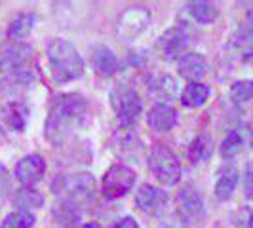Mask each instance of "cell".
<instances>
[{"mask_svg": "<svg viewBox=\"0 0 253 228\" xmlns=\"http://www.w3.org/2000/svg\"><path fill=\"white\" fill-rule=\"evenodd\" d=\"M88 113V101L82 93L69 91L57 95L50 107V113L46 118L44 135L50 145L59 147L82 126Z\"/></svg>", "mask_w": 253, "mask_h": 228, "instance_id": "6da1fadb", "label": "cell"}, {"mask_svg": "<svg viewBox=\"0 0 253 228\" xmlns=\"http://www.w3.org/2000/svg\"><path fill=\"white\" fill-rule=\"evenodd\" d=\"M48 63L55 84H67L84 75V59L80 51L65 38H51L48 42Z\"/></svg>", "mask_w": 253, "mask_h": 228, "instance_id": "7a4b0ae2", "label": "cell"}, {"mask_svg": "<svg viewBox=\"0 0 253 228\" xmlns=\"http://www.w3.org/2000/svg\"><path fill=\"white\" fill-rule=\"evenodd\" d=\"M149 169L164 187H173L181 179V164L175 152L162 143H156L149 154Z\"/></svg>", "mask_w": 253, "mask_h": 228, "instance_id": "3957f363", "label": "cell"}, {"mask_svg": "<svg viewBox=\"0 0 253 228\" xmlns=\"http://www.w3.org/2000/svg\"><path fill=\"white\" fill-rule=\"evenodd\" d=\"M111 105L120 124L127 127H131L139 120L141 111H143L139 93L127 84H116L111 89Z\"/></svg>", "mask_w": 253, "mask_h": 228, "instance_id": "277c9868", "label": "cell"}, {"mask_svg": "<svg viewBox=\"0 0 253 228\" xmlns=\"http://www.w3.org/2000/svg\"><path fill=\"white\" fill-rule=\"evenodd\" d=\"M95 190V181L89 173H65L57 175L51 183V192L61 202H73L88 198Z\"/></svg>", "mask_w": 253, "mask_h": 228, "instance_id": "5b68a950", "label": "cell"}, {"mask_svg": "<svg viewBox=\"0 0 253 228\" xmlns=\"http://www.w3.org/2000/svg\"><path fill=\"white\" fill-rule=\"evenodd\" d=\"M33 50L25 42H6L0 44V73L4 75H19L31 73Z\"/></svg>", "mask_w": 253, "mask_h": 228, "instance_id": "8992f818", "label": "cell"}, {"mask_svg": "<svg viewBox=\"0 0 253 228\" xmlns=\"http://www.w3.org/2000/svg\"><path fill=\"white\" fill-rule=\"evenodd\" d=\"M135 179H137V175L129 165L113 164L103 175V196L109 200H118V198L126 196L127 192L133 189Z\"/></svg>", "mask_w": 253, "mask_h": 228, "instance_id": "52a82bcc", "label": "cell"}, {"mask_svg": "<svg viewBox=\"0 0 253 228\" xmlns=\"http://www.w3.org/2000/svg\"><path fill=\"white\" fill-rule=\"evenodd\" d=\"M175 209L183 225H194L204 217V198L192 183H185L177 192Z\"/></svg>", "mask_w": 253, "mask_h": 228, "instance_id": "ba28073f", "label": "cell"}, {"mask_svg": "<svg viewBox=\"0 0 253 228\" xmlns=\"http://www.w3.org/2000/svg\"><path fill=\"white\" fill-rule=\"evenodd\" d=\"M152 13L147 6H129L126 8L116 25L118 37L124 40H135L147 31V27L151 23Z\"/></svg>", "mask_w": 253, "mask_h": 228, "instance_id": "9c48e42d", "label": "cell"}, {"mask_svg": "<svg viewBox=\"0 0 253 228\" xmlns=\"http://www.w3.org/2000/svg\"><path fill=\"white\" fill-rule=\"evenodd\" d=\"M187 46H189V35L183 27H171L164 31L156 42L158 53L166 61H175V59L179 61L185 55Z\"/></svg>", "mask_w": 253, "mask_h": 228, "instance_id": "30bf717a", "label": "cell"}, {"mask_svg": "<svg viewBox=\"0 0 253 228\" xmlns=\"http://www.w3.org/2000/svg\"><path fill=\"white\" fill-rule=\"evenodd\" d=\"M111 151L122 160H135L143 154V141L131 127L122 126L111 137Z\"/></svg>", "mask_w": 253, "mask_h": 228, "instance_id": "8fae6325", "label": "cell"}, {"mask_svg": "<svg viewBox=\"0 0 253 228\" xmlns=\"http://www.w3.org/2000/svg\"><path fill=\"white\" fill-rule=\"evenodd\" d=\"M44 173H46V162L40 154H29V156H23L15 169H13V175L15 179L23 185V187H35L38 185L42 179H44Z\"/></svg>", "mask_w": 253, "mask_h": 228, "instance_id": "7c38bea8", "label": "cell"}, {"mask_svg": "<svg viewBox=\"0 0 253 228\" xmlns=\"http://www.w3.org/2000/svg\"><path fill=\"white\" fill-rule=\"evenodd\" d=\"M166 200H168V196H166L164 190L154 187V185H149V183L141 185L139 190L135 192V205H137V209L143 211V213H149V215L158 213L164 207Z\"/></svg>", "mask_w": 253, "mask_h": 228, "instance_id": "4fadbf2b", "label": "cell"}, {"mask_svg": "<svg viewBox=\"0 0 253 228\" xmlns=\"http://www.w3.org/2000/svg\"><path fill=\"white\" fill-rule=\"evenodd\" d=\"M177 71L179 75L189 82H202V78L210 71V65L202 53L190 51V53H185L177 61Z\"/></svg>", "mask_w": 253, "mask_h": 228, "instance_id": "5bb4252c", "label": "cell"}, {"mask_svg": "<svg viewBox=\"0 0 253 228\" xmlns=\"http://www.w3.org/2000/svg\"><path fill=\"white\" fill-rule=\"evenodd\" d=\"M29 120V109L23 103H6L0 109V126L4 127L6 131H15L21 133L27 126Z\"/></svg>", "mask_w": 253, "mask_h": 228, "instance_id": "9a60e30c", "label": "cell"}, {"mask_svg": "<svg viewBox=\"0 0 253 228\" xmlns=\"http://www.w3.org/2000/svg\"><path fill=\"white\" fill-rule=\"evenodd\" d=\"M89 59H91L93 71L99 76H103V78L116 75V71H118V59H116L114 51L109 46H105V44H95L91 48Z\"/></svg>", "mask_w": 253, "mask_h": 228, "instance_id": "2e32d148", "label": "cell"}, {"mask_svg": "<svg viewBox=\"0 0 253 228\" xmlns=\"http://www.w3.org/2000/svg\"><path fill=\"white\" fill-rule=\"evenodd\" d=\"M147 124L156 131H171L177 126V111L169 103H156L147 114Z\"/></svg>", "mask_w": 253, "mask_h": 228, "instance_id": "e0dca14e", "label": "cell"}, {"mask_svg": "<svg viewBox=\"0 0 253 228\" xmlns=\"http://www.w3.org/2000/svg\"><path fill=\"white\" fill-rule=\"evenodd\" d=\"M31 82H33V71L31 73H19V75H8L0 82V101L15 103V97L21 91H25L31 86Z\"/></svg>", "mask_w": 253, "mask_h": 228, "instance_id": "ac0fdd59", "label": "cell"}, {"mask_svg": "<svg viewBox=\"0 0 253 228\" xmlns=\"http://www.w3.org/2000/svg\"><path fill=\"white\" fill-rule=\"evenodd\" d=\"M149 91L158 99L160 103H168L169 99L177 97L179 86L175 78L169 75H156L151 78L149 82Z\"/></svg>", "mask_w": 253, "mask_h": 228, "instance_id": "d6986e66", "label": "cell"}, {"mask_svg": "<svg viewBox=\"0 0 253 228\" xmlns=\"http://www.w3.org/2000/svg\"><path fill=\"white\" fill-rule=\"evenodd\" d=\"M238 181H240V173H238V169L236 167H227V169H223L221 171V175L217 179L215 183V198L219 202H227L232 198V194H234V190L238 187Z\"/></svg>", "mask_w": 253, "mask_h": 228, "instance_id": "ffe728a7", "label": "cell"}, {"mask_svg": "<svg viewBox=\"0 0 253 228\" xmlns=\"http://www.w3.org/2000/svg\"><path fill=\"white\" fill-rule=\"evenodd\" d=\"M211 154H213V139L208 133L196 135L189 145V152H187L190 164H202L211 158Z\"/></svg>", "mask_w": 253, "mask_h": 228, "instance_id": "44dd1931", "label": "cell"}, {"mask_svg": "<svg viewBox=\"0 0 253 228\" xmlns=\"http://www.w3.org/2000/svg\"><path fill=\"white\" fill-rule=\"evenodd\" d=\"M13 203L19 207V211L33 213L35 209H40L44 205V196L33 187H21L13 192Z\"/></svg>", "mask_w": 253, "mask_h": 228, "instance_id": "7402d4cb", "label": "cell"}, {"mask_svg": "<svg viewBox=\"0 0 253 228\" xmlns=\"http://www.w3.org/2000/svg\"><path fill=\"white\" fill-rule=\"evenodd\" d=\"M208 99H210V88L202 82H189L181 93V103L187 109H198L206 105Z\"/></svg>", "mask_w": 253, "mask_h": 228, "instance_id": "603a6c76", "label": "cell"}, {"mask_svg": "<svg viewBox=\"0 0 253 228\" xmlns=\"http://www.w3.org/2000/svg\"><path fill=\"white\" fill-rule=\"evenodd\" d=\"M37 23V15L35 13H19L12 19V23L8 27V38L12 42H23L29 33L33 31V27Z\"/></svg>", "mask_w": 253, "mask_h": 228, "instance_id": "cb8c5ba5", "label": "cell"}, {"mask_svg": "<svg viewBox=\"0 0 253 228\" xmlns=\"http://www.w3.org/2000/svg\"><path fill=\"white\" fill-rule=\"evenodd\" d=\"M187 10H189L190 17L200 23V25H211L219 17V10H217L215 4L211 2H204V0H198V2H189L187 4Z\"/></svg>", "mask_w": 253, "mask_h": 228, "instance_id": "d4e9b609", "label": "cell"}, {"mask_svg": "<svg viewBox=\"0 0 253 228\" xmlns=\"http://www.w3.org/2000/svg\"><path fill=\"white\" fill-rule=\"evenodd\" d=\"M230 99L238 107H246L253 101V80H238L230 88Z\"/></svg>", "mask_w": 253, "mask_h": 228, "instance_id": "484cf974", "label": "cell"}, {"mask_svg": "<svg viewBox=\"0 0 253 228\" xmlns=\"http://www.w3.org/2000/svg\"><path fill=\"white\" fill-rule=\"evenodd\" d=\"M53 215L57 217V223H61L65 227H75L80 219V211L76 209V203L61 202L53 207Z\"/></svg>", "mask_w": 253, "mask_h": 228, "instance_id": "4316f807", "label": "cell"}, {"mask_svg": "<svg viewBox=\"0 0 253 228\" xmlns=\"http://www.w3.org/2000/svg\"><path fill=\"white\" fill-rule=\"evenodd\" d=\"M35 227V215L29 211H12L4 217L0 228H33Z\"/></svg>", "mask_w": 253, "mask_h": 228, "instance_id": "83f0119b", "label": "cell"}, {"mask_svg": "<svg viewBox=\"0 0 253 228\" xmlns=\"http://www.w3.org/2000/svg\"><path fill=\"white\" fill-rule=\"evenodd\" d=\"M242 145H244V139H242L240 133L238 131H230V133H227V137L223 139V143H221L219 152H221V156L225 160H230V158H234L242 151Z\"/></svg>", "mask_w": 253, "mask_h": 228, "instance_id": "f1b7e54d", "label": "cell"}, {"mask_svg": "<svg viewBox=\"0 0 253 228\" xmlns=\"http://www.w3.org/2000/svg\"><path fill=\"white\" fill-rule=\"evenodd\" d=\"M8 190H10V173L4 165L0 164V200H4Z\"/></svg>", "mask_w": 253, "mask_h": 228, "instance_id": "f546056e", "label": "cell"}, {"mask_svg": "<svg viewBox=\"0 0 253 228\" xmlns=\"http://www.w3.org/2000/svg\"><path fill=\"white\" fill-rule=\"evenodd\" d=\"M246 196H253V164L246 165V181H244Z\"/></svg>", "mask_w": 253, "mask_h": 228, "instance_id": "4dcf8cb0", "label": "cell"}, {"mask_svg": "<svg viewBox=\"0 0 253 228\" xmlns=\"http://www.w3.org/2000/svg\"><path fill=\"white\" fill-rule=\"evenodd\" d=\"M240 33L246 35L250 40H253V10H250L248 15H246V21H244V27L240 29Z\"/></svg>", "mask_w": 253, "mask_h": 228, "instance_id": "1f68e13d", "label": "cell"}, {"mask_svg": "<svg viewBox=\"0 0 253 228\" xmlns=\"http://www.w3.org/2000/svg\"><path fill=\"white\" fill-rule=\"evenodd\" d=\"M114 228H139V223H137L133 217H124L122 221L116 223V227Z\"/></svg>", "mask_w": 253, "mask_h": 228, "instance_id": "d6a6232c", "label": "cell"}, {"mask_svg": "<svg viewBox=\"0 0 253 228\" xmlns=\"http://www.w3.org/2000/svg\"><path fill=\"white\" fill-rule=\"evenodd\" d=\"M80 228H101V225H97V223H86V225H82Z\"/></svg>", "mask_w": 253, "mask_h": 228, "instance_id": "836d02e7", "label": "cell"}, {"mask_svg": "<svg viewBox=\"0 0 253 228\" xmlns=\"http://www.w3.org/2000/svg\"><path fill=\"white\" fill-rule=\"evenodd\" d=\"M158 228H179V227H175V225H171V223H168V225H160Z\"/></svg>", "mask_w": 253, "mask_h": 228, "instance_id": "e575fe53", "label": "cell"}, {"mask_svg": "<svg viewBox=\"0 0 253 228\" xmlns=\"http://www.w3.org/2000/svg\"><path fill=\"white\" fill-rule=\"evenodd\" d=\"M248 228H253V213L250 215V219H248Z\"/></svg>", "mask_w": 253, "mask_h": 228, "instance_id": "d590c367", "label": "cell"}]
</instances>
